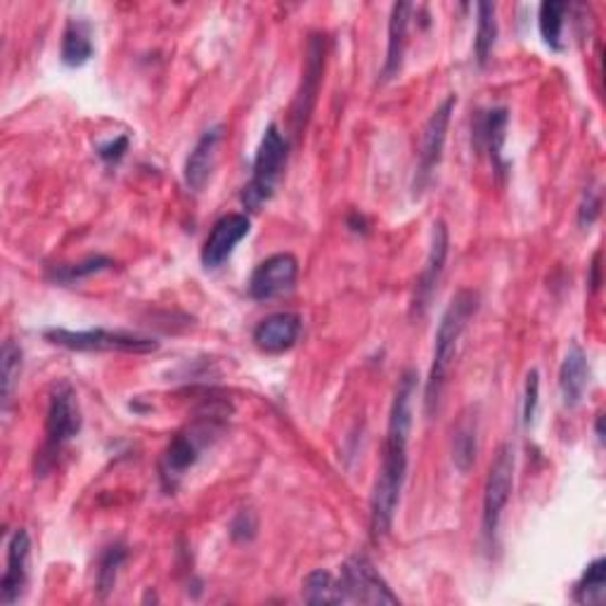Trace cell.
<instances>
[{
    "mask_svg": "<svg viewBox=\"0 0 606 606\" xmlns=\"http://www.w3.org/2000/svg\"><path fill=\"white\" fill-rule=\"evenodd\" d=\"M418 391V375L408 373L398 381L393 403L389 410L387 441H384L381 469L375 481L373 500H369V530L373 538L381 540L393 526L396 507L401 502V493L408 477V443L412 432V398Z\"/></svg>",
    "mask_w": 606,
    "mask_h": 606,
    "instance_id": "6da1fadb",
    "label": "cell"
},
{
    "mask_svg": "<svg viewBox=\"0 0 606 606\" xmlns=\"http://www.w3.org/2000/svg\"><path fill=\"white\" fill-rule=\"evenodd\" d=\"M477 310H479V294L471 289H460L453 297V301L448 304L446 313L441 316L438 330H436L432 367H428V377H426V387H424L426 418H434L441 408L450 367L457 356V346H460V339L467 330L469 320L477 316Z\"/></svg>",
    "mask_w": 606,
    "mask_h": 606,
    "instance_id": "7a4b0ae2",
    "label": "cell"
},
{
    "mask_svg": "<svg viewBox=\"0 0 606 606\" xmlns=\"http://www.w3.org/2000/svg\"><path fill=\"white\" fill-rule=\"evenodd\" d=\"M81 432V408L79 396L69 381H60L50 393L48 403V420H46V441H43L36 474L46 477L48 471L60 460V455L67 450L69 443Z\"/></svg>",
    "mask_w": 606,
    "mask_h": 606,
    "instance_id": "3957f363",
    "label": "cell"
},
{
    "mask_svg": "<svg viewBox=\"0 0 606 606\" xmlns=\"http://www.w3.org/2000/svg\"><path fill=\"white\" fill-rule=\"evenodd\" d=\"M289 157V142L283 136L277 124L265 128L263 138L259 142V150L254 157V167H251V181L242 192V204L249 211H259L265 202H271L275 195L277 183L283 179Z\"/></svg>",
    "mask_w": 606,
    "mask_h": 606,
    "instance_id": "277c9868",
    "label": "cell"
},
{
    "mask_svg": "<svg viewBox=\"0 0 606 606\" xmlns=\"http://www.w3.org/2000/svg\"><path fill=\"white\" fill-rule=\"evenodd\" d=\"M46 342L53 346H60L67 351H81V353H155L159 348L157 339L122 332V330H65V328H53L43 332Z\"/></svg>",
    "mask_w": 606,
    "mask_h": 606,
    "instance_id": "5b68a950",
    "label": "cell"
},
{
    "mask_svg": "<svg viewBox=\"0 0 606 606\" xmlns=\"http://www.w3.org/2000/svg\"><path fill=\"white\" fill-rule=\"evenodd\" d=\"M220 418L226 415L209 412V415L192 422L185 432L173 436L164 457H161V481L167 483V488L179 485V481L185 477V471L197 465L204 448L209 446L214 434H218Z\"/></svg>",
    "mask_w": 606,
    "mask_h": 606,
    "instance_id": "8992f818",
    "label": "cell"
},
{
    "mask_svg": "<svg viewBox=\"0 0 606 606\" xmlns=\"http://www.w3.org/2000/svg\"><path fill=\"white\" fill-rule=\"evenodd\" d=\"M512 485H514V448L510 443L500 446L493 465L488 469V479L483 488V538L488 545H493L502 512H505L507 502L512 498Z\"/></svg>",
    "mask_w": 606,
    "mask_h": 606,
    "instance_id": "52a82bcc",
    "label": "cell"
},
{
    "mask_svg": "<svg viewBox=\"0 0 606 606\" xmlns=\"http://www.w3.org/2000/svg\"><path fill=\"white\" fill-rule=\"evenodd\" d=\"M455 107H457V98L448 95L434 110V114L428 116V122L422 130L415 181H412V192H415V197H420L422 192L428 187L436 169L441 167L443 150H446V140H448V126H450Z\"/></svg>",
    "mask_w": 606,
    "mask_h": 606,
    "instance_id": "ba28073f",
    "label": "cell"
},
{
    "mask_svg": "<svg viewBox=\"0 0 606 606\" xmlns=\"http://www.w3.org/2000/svg\"><path fill=\"white\" fill-rule=\"evenodd\" d=\"M342 585L344 602H361V604H401L389 583L381 579L373 561L367 557H351L342 567Z\"/></svg>",
    "mask_w": 606,
    "mask_h": 606,
    "instance_id": "9c48e42d",
    "label": "cell"
},
{
    "mask_svg": "<svg viewBox=\"0 0 606 606\" xmlns=\"http://www.w3.org/2000/svg\"><path fill=\"white\" fill-rule=\"evenodd\" d=\"M299 279V261L294 254H273L256 265L249 279V294L256 301H271L289 294Z\"/></svg>",
    "mask_w": 606,
    "mask_h": 606,
    "instance_id": "30bf717a",
    "label": "cell"
},
{
    "mask_svg": "<svg viewBox=\"0 0 606 606\" xmlns=\"http://www.w3.org/2000/svg\"><path fill=\"white\" fill-rule=\"evenodd\" d=\"M251 232V220L247 214H228L218 218L209 238H206L202 247V265L206 271H216L224 265L230 256L235 247H238L247 235Z\"/></svg>",
    "mask_w": 606,
    "mask_h": 606,
    "instance_id": "8fae6325",
    "label": "cell"
},
{
    "mask_svg": "<svg viewBox=\"0 0 606 606\" xmlns=\"http://www.w3.org/2000/svg\"><path fill=\"white\" fill-rule=\"evenodd\" d=\"M448 251H450V235L443 220H436L434 232H432V247H428V256L424 268L420 273L418 287H415V301H412V310L418 316H422L426 306L432 304L434 291L441 283V275L446 271V261H448Z\"/></svg>",
    "mask_w": 606,
    "mask_h": 606,
    "instance_id": "7c38bea8",
    "label": "cell"
},
{
    "mask_svg": "<svg viewBox=\"0 0 606 606\" xmlns=\"http://www.w3.org/2000/svg\"><path fill=\"white\" fill-rule=\"evenodd\" d=\"M224 140H226V126L216 124L202 133V138L195 142L192 152L187 155L183 175H185L187 190L195 192V195H199V192L206 187V183L211 181L214 169L218 164V150L220 145H224Z\"/></svg>",
    "mask_w": 606,
    "mask_h": 606,
    "instance_id": "4fadbf2b",
    "label": "cell"
},
{
    "mask_svg": "<svg viewBox=\"0 0 606 606\" xmlns=\"http://www.w3.org/2000/svg\"><path fill=\"white\" fill-rule=\"evenodd\" d=\"M28 559H32V536L18 528L8 542V569L0 581V602L5 606L18 602L28 583Z\"/></svg>",
    "mask_w": 606,
    "mask_h": 606,
    "instance_id": "5bb4252c",
    "label": "cell"
},
{
    "mask_svg": "<svg viewBox=\"0 0 606 606\" xmlns=\"http://www.w3.org/2000/svg\"><path fill=\"white\" fill-rule=\"evenodd\" d=\"M299 336H301V318L297 313H287V310H283V313H273L256 324L254 344L259 351L275 356V353L289 351L299 342Z\"/></svg>",
    "mask_w": 606,
    "mask_h": 606,
    "instance_id": "9a60e30c",
    "label": "cell"
},
{
    "mask_svg": "<svg viewBox=\"0 0 606 606\" xmlns=\"http://www.w3.org/2000/svg\"><path fill=\"white\" fill-rule=\"evenodd\" d=\"M322 67H324V36H313L308 41L304 83L297 95V105H294V122H297L299 130L306 126L310 112H313L320 79H322Z\"/></svg>",
    "mask_w": 606,
    "mask_h": 606,
    "instance_id": "2e32d148",
    "label": "cell"
},
{
    "mask_svg": "<svg viewBox=\"0 0 606 606\" xmlns=\"http://www.w3.org/2000/svg\"><path fill=\"white\" fill-rule=\"evenodd\" d=\"M590 384V363L579 344H571L564 363L559 367V391L564 408H579Z\"/></svg>",
    "mask_w": 606,
    "mask_h": 606,
    "instance_id": "e0dca14e",
    "label": "cell"
},
{
    "mask_svg": "<svg viewBox=\"0 0 606 606\" xmlns=\"http://www.w3.org/2000/svg\"><path fill=\"white\" fill-rule=\"evenodd\" d=\"M412 10H415V8H412L410 3H396L391 8L387 60H384L381 77H379L381 83L393 81L403 69V57H405V46H408V26H410Z\"/></svg>",
    "mask_w": 606,
    "mask_h": 606,
    "instance_id": "ac0fdd59",
    "label": "cell"
},
{
    "mask_svg": "<svg viewBox=\"0 0 606 606\" xmlns=\"http://www.w3.org/2000/svg\"><path fill=\"white\" fill-rule=\"evenodd\" d=\"M510 122V112L505 107H495L481 112L474 126V138L479 150H485L491 155L493 164L502 171V142H505V130Z\"/></svg>",
    "mask_w": 606,
    "mask_h": 606,
    "instance_id": "d6986e66",
    "label": "cell"
},
{
    "mask_svg": "<svg viewBox=\"0 0 606 606\" xmlns=\"http://www.w3.org/2000/svg\"><path fill=\"white\" fill-rule=\"evenodd\" d=\"M93 50L91 26L81 20H71L62 36V62L71 69L83 67L93 57Z\"/></svg>",
    "mask_w": 606,
    "mask_h": 606,
    "instance_id": "ffe728a7",
    "label": "cell"
},
{
    "mask_svg": "<svg viewBox=\"0 0 606 606\" xmlns=\"http://www.w3.org/2000/svg\"><path fill=\"white\" fill-rule=\"evenodd\" d=\"M301 597L308 604H344L342 585L334 579L330 571H310L304 585H301Z\"/></svg>",
    "mask_w": 606,
    "mask_h": 606,
    "instance_id": "44dd1931",
    "label": "cell"
},
{
    "mask_svg": "<svg viewBox=\"0 0 606 606\" xmlns=\"http://www.w3.org/2000/svg\"><path fill=\"white\" fill-rule=\"evenodd\" d=\"M573 599L579 604H587V606L604 604V599H606V561L602 557H597L593 564L583 571L581 581L573 587Z\"/></svg>",
    "mask_w": 606,
    "mask_h": 606,
    "instance_id": "7402d4cb",
    "label": "cell"
},
{
    "mask_svg": "<svg viewBox=\"0 0 606 606\" xmlns=\"http://www.w3.org/2000/svg\"><path fill=\"white\" fill-rule=\"evenodd\" d=\"M477 41H474V53L479 67H485L491 60L495 41H498V8L495 3H479L477 5Z\"/></svg>",
    "mask_w": 606,
    "mask_h": 606,
    "instance_id": "603a6c76",
    "label": "cell"
},
{
    "mask_svg": "<svg viewBox=\"0 0 606 606\" xmlns=\"http://www.w3.org/2000/svg\"><path fill=\"white\" fill-rule=\"evenodd\" d=\"M569 12L567 3H559V0H545L538 10V26H540V36L545 41L547 48L561 50L564 48V41H561V34H564V18Z\"/></svg>",
    "mask_w": 606,
    "mask_h": 606,
    "instance_id": "cb8c5ba5",
    "label": "cell"
},
{
    "mask_svg": "<svg viewBox=\"0 0 606 606\" xmlns=\"http://www.w3.org/2000/svg\"><path fill=\"white\" fill-rule=\"evenodd\" d=\"M0 365H3V412L10 410L14 389H18L24 365L22 346L14 339H5L3 351H0Z\"/></svg>",
    "mask_w": 606,
    "mask_h": 606,
    "instance_id": "d4e9b609",
    "label": "cell"
},
{
    "mask_svg": "<svg viewBox=\"0 0 606 606\" xmlns=\"http://www.w3.org/2000/svg\"><path fill=\"white\" fill-rule=\"evenodd\" d=\"M477 422L465 420L460 426L455 428V441H453V462L455 467L467 474L477 460Z\"/></svg>",
    "mask_w": 606,
    "mask_h": 606,
    "instance_id": "484cf974",
    "label": "cell"
},
{
    "mask_svg": "<svg viewBox=\"0 0 606 606\" xmlns=\"http://www.w3.org/2000/svg\"><path fill=\"white\" fill-rule=\"evenodd\" d=\"M112 265H114V261L107 256H88L85 261H79V263L57 265V268H53V273H50V279H55V283H60V285H73V283H79V279H85L95 273L110 271Z\"/></svg>",
    "mask_w": 606,
    "mask_h": 606,
    "instance_id": "4316f807",
    "label": "cell"
},
{
    "mask_svg": "<svg viewBox=\"0 0 606 606\" xmlns=\"http://www.w3.org/2000/svg\"><path fill=\"white\" fill-rule=\"evenodd\" d=\"M128 552H126V547L124 545H110L105 552H102L100 557V569H98V593L100 597L105 599L114 585H116V575H119V569L124 567V561H126Z\"/></svg>",
    "mask_w": 606,
    "mask_h": 606,
    "instance_id": "83f0119b",
    "label": "cell"
},
{
    "mask_svg": "<svg viewBox=\"0 0 606 606\" xmlns=\"http://www.w3.org/2000/svg\"><path fill=\"white\" fill-rule=\"evenodd\" d=\"M538 405H540V375H538V369H530V373L526 375L524 403H522V420H524L526 428L536 424Z\"/></svg>",
    "mask_w": 606,
    "mask_h": 606,
    "instance_id": "f1b7e54d",
    "label": "cell"
},
{
    "mask_svg": "<svg viewBox=\"0 0 606 606\" xmlns=\"http://www.w3.org/2000/svg\"><path fill=\"white\" fill-rule=\"evenodd\" d=\"M256 530H259V519H256L254 512L242 510V512L235 514V519L230 524L232 540H238V542L254 540L256 538Z\"/></svg>",
    "mask_w": 606,
    "mask_h": 606,
    "instance_id": "f546056e",
    "label": "cell"
},
{
    "mask_svg": "<svg viewBox=\"0 0 606 606\" xmlns=\"http://www.w3.org/2000/svg\"><path fill=\"white\" fill-rule=\"evenodd\" d=\"M599 206H602V199H599V192L595 187H587L583 192V202L579 206V226L583 230H587L590 226L595 224L597 216H599Z\"/></svg>",
    "mask_w": 606,
    "mask_h": 606,
    "instance_id": "4dcf8cb0",
    "label": "cell"
},
{
    "mask_svg": "<svg viewBox=\"0 0 606 606\" xmlns=\"http://www.w3.org/2000/svg\"><path fill=\"white\" fill-rule=\"evenodd\" d=\"M128 152V138L126 136H116L110 142H102L98 147V157L105 161V164H116V161H122L124 155Z\"/></svg>",
    "mask_w": 606,
    "mask_h": 606,
    "instance_id": "1f68e13d",
    "label": "cell"
},
{
    "mask_svg": "<svg viewBox=\"0 0 606 606\" xmlns=\"http://www.w3.org/2000/svg\"><path fill=\"white\" fill-rule=\"evenodd\" d=\"M595 434H597V441L604 443V415H597V424H595Z\"/></svg>",
    "mask_w": 606,
    "mask_h": 606,
    "instance_id": "d6a6232c",
    "label": "cell"
}]
</instances>
